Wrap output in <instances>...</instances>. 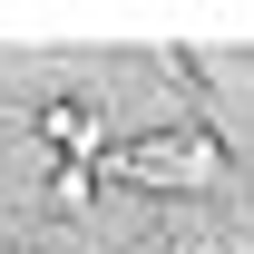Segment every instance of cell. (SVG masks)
<instances>
[{
  "mask_svg": "<svg viewBox=\"0 0 254 254\" xmlns=\"http://www.w3.org/2000/svg\"><path fill=\"white\" fill-rule=\"evenodd\" d=\"M88 176H118V186H147V195H205V186H225V147L205 127H166V137H137L118 157H98Z\"/></svg>",
  "mask_w": 254,
  "mask_h": 254,
  "instance_id": "1",
  "label": "cell"
},
{
  "mask_svg": "<svg viewBox=\"0 0 254 254\" xmlns=\"http://www.w3.org/2000/svg\"><path fill=\"white\" fill-rule=\"evenodd\" d=\"M20 118L59 166H98V98H30Z\"/></svg>",
  "mask_w": 254,
  "mask_h": 254,
  "instance_id": "2",
  "label": "cell"
},
{
  "mask_svg": "<svg viewBox=\"0 0 254 254\" xmlns=\"http://www.w3.org/2000/svg\"><path fill=\"white\" fill-rule=\"evenodd\" d=\"M49 205L78 215V205H88V166H49Z\"/></svg>",
  "mask_w": 254,
  "mask_h": 254,
  "instance_id": "3",
  "label": "cell"
}]
</instances>
